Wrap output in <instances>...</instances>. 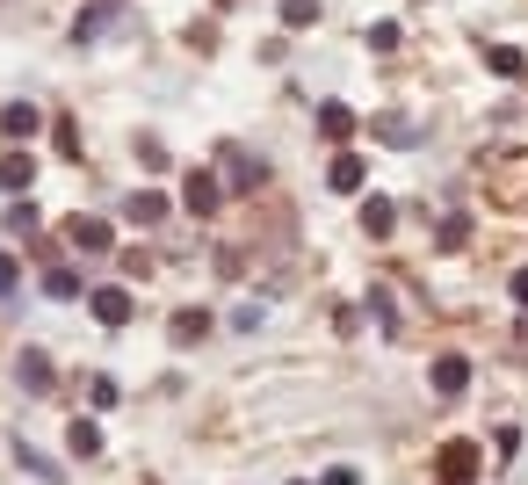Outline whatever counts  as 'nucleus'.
Here are the masks:
<instances>
[{
    "instance_id": "8",
    "label": "nucleus",
    "mask_w": 528,
    "mask_h": 485,
    "mask_svg": "<svg viewBox=\"0 0 528 485\" xmlns=\"http://www.w3.org/2000/svg\"><path fill=\"white\" fill-rule=\"evenodd\" d=\"M326 181H333V189H340V196H355V189H362V181H369V167H362L355 153H340V160L326 167Z\"/></svg>"
},
{
    "instance_id": "23",
    "label": "nucleus",
    "mask_w": 528,
    "mask_h": 485,
    "mask_svg": "<svg viewBox=\"0 0 528 485\" xmlns=\"http://www.w3.org/2000/svg\"><path fill=\"white\" fill-rule=\"evenodd\" d=\"M15 457H22V471H37V478H58V464H51V457H37V449H29V442L15 449Z\"/></svg>"
},
{
    "instance_id": "9",
    "label": "nucleus",
    "mask_w": 528,
    "mask_h": 485,
    "mask_svg": "<svg viewBox=\"0 0 528 485\" xmlns=\"http://www.w3.org/2000/svg\"><path fill=\"white\" fill-rule=\"evenodd\" d=\"M37 124H44V116H37V102H8V109H0V131H8V138H29Z\"/></svg>"
},
{
    "instance_id": "26",
    "label": "nucleus",
    "mask_w": 528,
    "mask_h": 485,
    "mask_svg": "<svg viewBox=\"0 0 528 485\" xmlns=\"http://www.w3.org/2000/svg\"><path fill=\"white\" fill-rule=\"evenodd\" d=\"M514 305H528V268H521V276H514Z\"/></svg>"
},
{
    "instance_id": "5",
    "label": "nucleus",
    "mask_w": 528,
    "mask_h": 485,
    "mask_svg": "<svg viewBox=\"0 0 528 485\" xmlns=\"http://www.w3.org/2000/svg\"><path fill=\"white\" fill-rule=\"evenodd\" d=\"M181 203H189L196 218H210V210H217V174H203V167H196L189 181H181Z\"/></svg>"
},
{
    "instance_id": "25",
    "label": "nucleus",
    "mask_w": 528,
    "mask_h": 485,
    "mask_svg": "<svg viewBox=\"0 0 528 485\" xmlns=\"http://www.w3.org/2000/svg\"><path fill=\"white\" fill-rule=\"evenodd\" d=\"M319 485H355V471H348V464H333V471H326Z\"/></svg>"
},
{
    "instance_id": "12",
    "label": "nucleus",
    "mask_w": 528,
    "mask_h": 485,
    "mask_svg": "<svg viewBox=\"0 0 528 485\" xmlns=\"http://www.w3.org/2000/svg\"><path fill=\"white\" fill-rule=\"evenodd\" d=\"M203 333H210V312H196V305H189V312H174V341H181V348H196Z\"/></svg>"
},
{
    "instance_id": "1",
    "label": "nucleus",
    "mask_w": 528,
    "mask_h": 485,
    "mask_svg": "<svg viewBox=\"0 0 528 485\" xmlns=\"http://www.w3.org/2000/svg\"><path fill=\"white\" fill-rule=\"evenodd\" d=\"M427 384H434V399H463V384H471V362H463V355H442Z\"/></svg>"
},
{
    "instance_id": "11",
    "label": "nucleus",
    "mask_w": 528,
    "mask_h": 485,
    "mask_svg": "<svg viewBox=\"0 0 528 485\" xmlns=\"http://www.w3.org/2000/svg\"><path fill=\"white\" fill-rule=\"evenodd\" d=\"M29 174H37V160H29V153H8V160H0V189L22 196V189H29Z\"/></svg>"
},
{
    "instance_id": "10",
    "label": "nucleus",
    "mask_w": 528,
    "mask_h": 485,
    "mask_svg": "<svg viewBox=\"0 0 528 485\" xmlns=\"http://www.w3.org/2000/svg\"><path fill=\"white\" fill-rule=\"evenodd\" d=\"M391 225H398V210H391L384 196H369V203H362V232H369V239H391Z\"/></svg>"
},
{
    "instance_id": "22",
    "label": "nucleus",
    "mask_w": 528,
    "mask_h": 485,
    "mask_svg": "<svg viewBox=\"0 0 528 485\" xmlns=\"http://www.w3.org/2000/svg\"><path fill=\"white\" fill-rule=\"evenodd\" d=\"M8 232H22V239L37 232V203H15V210H8Z\"/></svg>"
},
{
    "instance_id": "6",
    "label": "nucleus",
    "mask_w": 528,
    "mask_h": 485,
    "mask_svg": "<svg viewBox=\"0 0 528 485\" xmlns=\"http://www.w3.org/2000/svg\"><path fill=\"white\" fill-rule=\"evenodd\" d=\"M15 377H22V391H51V355H44V348H22Z\"/></svg>"
},
{
    "instance_id": "2",
    "label": "nucleus",
    "mask_w": 528,
    "mask_h": 485,
    "mask_svg": "<svg viewBox=\"0 0 528 485\" xmlns=\"http://www.w3.org/2000/svg\"><path fill=\"white\" fill-rule=\"evenodd\" d=\"M87 305H95V319H102V326H131V290H116V283H102L95 297H87Z\"/></svg>"
},
{
    "instance_id": "19",
    "label": "nucleus",
    "mask_w": 528,
    "mask_h": 485,
    "mask_svg": "<svg viewBox=\"0 0 528 485\" xmlns=\"http://www.w3.org/2000/svg\"><path fill=\"white\" fill-rule=\"evenodd\" d=\"M463 239H471V225H463V218H449L442 232H434V247H442V254H456V247H463Z\"/></svg>"
},
{
    "instance_id": "3",
    "label": "nucleus",
    "mask_w": 528,
    "mask_h": 485,
    "mask_svg": "<svg viewBox=\"0 0 528 485\" xmlns=\"http://www.w3.org/2000/svg\"><path fill=\"white\" fill-rule=\"evenodd\" d=\"M66 232H73V247H80V254H109V247H116V232H109V218H73Z\"/></svg>"
},
{
    "instance_id": "18",
    "label": "nucleus",
    "mask_w": 528,
    "mask_h": 485,
    "mask_svg": "<svg viewBox=\"0 0 528 485\" xmlns=\"http://www.w3.org/2000/svg\"><path fill=\"white\" fill-rule=\"evenodd\" d=\"M87 399H95V413H109L123 391H116V377H87Z\"/></svg>"
},
{
    "instance_id": "21",
    "label": "nucleus",
    "mask_w": 528,
    "mask_h": 485,
    "mask_svg": "<svg viewBox=\"0 0 528 485\" xmlns=\"http://www.w3.org/2000/svg\"><path fill=\"white\" fill-rule=\"evenodd\" d=\"M15 290H22V261L0 254V297H15Z\"/></svg>"
},
{
    "instance_id": "13",
    "label": "nucleus",
    "mask_w": 528,
    "mask_h": 485,
    "mask_svg": "<svg viewBox=\"0 0 528 485\" xmlns=\"http://www.w3.org/2000/svg\"><path fill=\"white\" fill-rule=\"evenodd\" d=\"M66 442H73V457H102V428H95V420H73Z\"/></svg>"
},
{
    "instance_id": "17",
    "label": "nucleus",
    "mask_w": 528,
    "mask_h": 485,
    "mask_svg": "<svg viewBox=\"0 0 528 485\" xmlns=\"http://www.w3.org/2000/svg\"><path fill=\"white\" fill-rule=\"evenodd\" d=\"M261 174H268V167H261V160H246V153H232V167H225V181H232V189H254Z\"/></svg>"
},
{
    "instance_id": "20",
    "label": "nucleus",
    "mask_w": 528,
    "mask_h": 485,
    "mask_svg": "<svg viewBox=\"0 0 528 485\" xmlns=\"http://www.w3.org/2000/svg\"><path fill=\"white\" fill-rule=\"evenodd\" d=\"M283 22L304 29V22H319V0H283Z\"/></svg>"
},
{
    "instance_id": "14",
    "label": "nucleus",
    "mask_w": 528,
    "mask_h": 485,
    "mask_svg": "<svg viewBox=\"0 0 528 485\" xmlns=\"http://www.w3.org/2000/svg\"><path fill=\"white\" fill-rule=\"evenodd\" d=\"M319 131H326V138H348V131H355V109H348V102H326V109H319Z\"/></svg>"
},
{
    "instance_id": "16",
    "label": "nucleus",
    "mask_w": 528,
    "mask_h": 485,
    "mask_svg": "<svg viewBox=\"0 0 528 485\" xmlns=\"http://www.w3.org/2000/svg\"><path fill=\"white\" fill-rule=\"evenodd\" d=\"M485 66H492V73H500V80H514V73L528 66V58H521L514 44H492V51H485Z\"/></svg>"
},
{
    "instance_id": "15",
    "label": "nucleus",
    "mask_w": 528,
    "mask_h": 485,
    "mask_svg": "<svg viewBox=\"0 0 528 485\" xmlns=\"http://www.w3.org/2000/svg\"><path fill=\"white\" fill-rule=\"evenodd\" d=\"M44 297H58V305H73V297H80V276H73V268H51V276H44Z\"/></svg>"
},
{
    "instance_id": "7",
    "label": "nucleus",
    "mask_w": 528,
    "mask_h": 485,
    "mask_svg": "<svg viewBox=\"0 0 528 485\" xmlns=\"http://www.w3.org/2000/svg\"><path fill=\"white\" fill-rule=\"evenodd\" d=\"M123 218H131V225H160L167 218V196L160 189H138L131 203H123Z\"/></svg>"
},
{
    "instance_id": "24",
    "label": "nucleus",
    "mask_w": 528,
    "mask_h": 485,
    "mask_svg": "<svg viewBox=\"0 0 528 485\" xmlns=\"http://www.w3.org/2000/svg\"><path fill=\"white\" fill-rule=\"evenodd\" d=\"M377 138H391V145H406V138H413V124H406V116H384V124H377Z\"/></svg>"
},
{
    "instance_id": "4",
    "label": "nucleus",
    "mask_w": 528,
    "mask_h": 485,
    "mask_svg": "<svg viewBox=\"0 0 528 485\" xmlns=\"http://www.w3.org/2000/svg\"><path fill=\"white\" fill-rule=\"evenodd\" d=\"M442 478H449V485H471V478H478V449H471V442H449V449H442Z\"/></svg>"
}]
</instances>
